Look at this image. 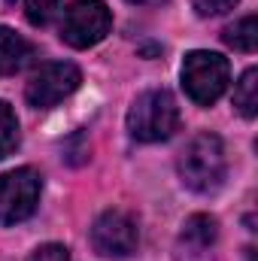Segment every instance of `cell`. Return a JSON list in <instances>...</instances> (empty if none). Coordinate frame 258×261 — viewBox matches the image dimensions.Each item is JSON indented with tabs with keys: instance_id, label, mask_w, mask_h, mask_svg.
Here are the masks:
<instances>
[{
	"instance_id": "cell-1",
	"label": "cell",
	"mask_w": 258,
	"mask_h": 261,
	"mask_svg": "<svg viewBox=\"0 0 258 261\" xmlns=\"http://www.w3.org/2000/svg\"><path fill=\"white\" fill-rule=\"evenodd\" d=\"M179 179L186 182V189H192L197 195H210L225 182L228 173V158H225V146L216 134H197L189 140V146L179 155Z\"/></svg>"
},
{
	"instance_id": "cell-2",
	"label": "cell",
	"mask_w": 258,
	"mask_h": 261,
	"mask_svg": "<svg viewBox=\"0 0 258 261\" xmlns=\"http://www.w3.org/2000/svg\"><path fill=\"white\" fill-rule=\"evenodd\" d=\"M179 128V107L170 91L152 88L137 94L128 110V134L137 143H161Z\"/></svg>"
},
{
	"instance_id": "cell-3",
	"label": "cell",
	"mask_w": 258,
	"mask_h": 261,
	"mask_svg": "<svg viewBox=\"0 0 258 261\" xmlns=\"http://www.w3.org/2000/svg\"><path fill=\"white\" fill-rule=\"evenodd\" d=\"M231 79V64L219 52H189L183 61V88L197 107L216 103Z\"/></svg>"
},
{
	"instance_id": "cell-4",
	"label": "cell",
	"mask_w": 258,
	"mask_h": 261,
	"mask_svg": "<svg viewBox=\"0 0 258 261\" xmlns=\"http://www.w3.org/2000/svg\"><path fill=\"white\" fill-rule=\"evenodd\" d=\"M113 28V15L104 0H73L61 18V40L73 49L100 43Z\"/></svg>"
},
{
	"instance_id": "cell-5",
	"label": "cell",
	"mask_w": 258,
	"mask_h": 261,
	"mask_svg": "<svg viewBox=\"0 0 258 261\" xmlns=\"http://www.w3.org/2000/svg\"><path fill=\"white\" fill-rule=\"evenodd\" d=\"M43 179L31 167H18L0 176V225H18L34 216Z\"/></svg>"
},
{
	"instance_id": "cell-6",
	"label": "cell",
	"mask_w": 258,
	"mask_h": 261,
	"mask_svg": "<svg viewBox=\"0 0 258 261\" xmlns=\"http://www.w3.org/2000/svg\"><path fill=\"white\" fill-rule=\"evenodd\" d=\"M82 82V73L79 67L70 64V61H49L43 64L28 82L24 88V100L34 107V110H49L55 103H61L64 97H70Z\"/></svg>"
},
{
	"instance_id": "cell-7",
	"label": "cell",
	"mask_w": 258,
	"mask_h": 261,
	"mask_svg": "<svg viewBox=\"0 0 258 261\" xmlns=\"http://www.w3.org/2000/svg\"><path fill=\"white\" fill-rule=\"evenodd\" d=\"M137 243H140L137 222L122 210H107L91 225V246L107 258H128L131 252H137Z\"/></svg>"
},
{
	"instance_id": "cell-8",
	"label": "cell",
	"mask_w": 258,
	"mask_h": 261,
	"mask_svg": "<svg viewBox=\"0 0 258 261\" xmlns=\"http://www.w3.org/2000/svg\"><path fill=\"white\" fill-rule=\"evenodd\" d=\"M216 237H219V225L213 216L203 213L189 216L176 240V261H216L213 255Z\"/></svg>"
},
{
	"instance_id": "cell-9",
	"label": "cell",
	"mask_w": 258,
	"mask_h": 261,
	"mask_svg": "<svg viewBox=\"0 0 258 261\" xmlns=\"http://www.w3.org/2000/svg\"><path fill=\"white\" fill-rule=\"evenodd\" d=\"M28 55H31L28 40L18 37V34L9 31V28H0V76L15 73L18 67L28 61Z\"/></svg>"
},
{
	"instance_id": "cell-10",
	"label": "cell",
	"mask_w": 258,
	"mask_h": 261,
	"mask_svg": "<svg viewBox=\"0 0 258 261\" xmlns=\"http://www.w3.org/2000/svg\"><path fill=\"white\" fill-rule=\"evenodd\" d=\"M222 40H225L231 49H237V52H255V46H258V18L255 15L237 18L234 24H228V28L222 31Z\"/></svg>"
},
{
	"instance_id": "cell-11",
	"label": "cell",
	"mask_w": 258,
	"mask_h": 261,
	"mask_svg": "<svg viewBox=\"0 0 258 261\" xmlns=\"http://www.w3.org/2000/svg\"><path fill=\"white\" fill-rule=\"evenodd\" d=\"M234 107L240 110V116L255 119V113H258V70L255 67H249L240 76V82L234 88Z\"/></svg>"
},
{
	"instance_id": "cell-12",
	"label": "cell",
	"mask_w": 258,
	"mask_h": 261,
	"mask_svg": "<svg viewBox=\"0 0 258 261\" xmlns=\"http://www.w3.org/2000/svg\"><path fill=\"white\" fill-rule=\"evenodd\" d=\"M18 146V119L9 110V103L0 100V158H6Z\"/></svg>"
},
{
	"instance_id": "cell-13",
	"label": "cell",
	"mask_w": 258,
	"mask_h": 261,
	"mask_svg": "<svg viewBox=\"0 0 258 261\" xmlns=\"http://www.w3.org/2000/svg\"><path fill=\"white\" fill-rule=\"evenodd\" d=\"M55 9H58V0H24V15H28V21L34 28L49 24Z\"/></svg>"
},
{
	"instance_id": "cell-14",
	"label": "cell",
	"mask_w": 258,
	"mask_h": 261,
	"mask_svg": "<svg viewBox=\"0 0 258 261\" xmlns=\"http://www.w3.org/2000/svg\"><path fill=\"white\" fill-rule=\"evenodd\" d=\"M192 3H194V9H197V15H203V18L222 15V12H228V9L237 6V0H192Z\"/></svg>"
},
{
	"instance_id": "cell-15",
	"label": "cell",
	"mask_w": 258,
	"mask_h": 261,
	"mask_svg": "<svg viewBox=\"0 0 258 261\" xmlns=\"http://www.w3.org/2000/svg\"><path fill=\"white\" fill-rule=\"evenodd\" d=\"M28 261H70V255H67V246H61V243H46V246L34 249Z\"/></svg>"
},
{
	"instance_id": "cell-16",
	"label": "cell",
	"mask_w": 258,
	"mask_h": 261,
	"mask_svg": "<svg viewBox=\"0 0 258 261\" xmlns=\"http://www.w3.org/2000/svg\"><path fill=\"white\" fill-rule=\"evenodd\" d=\"M134 6H158V3H164V0H128Z\"/></svg>"
},
{
	"instance_id": "cell-17",
	"label": "cell",
	"mask_w": 258,
	"mask_h": 261,
	"mask_svg": "<svg viewBox=\"0 0 258 261\" xmlns=\"http://www.w3.org/2000/svg\"><path fill=\"white\" fill-rule=\"evenodd\" d=\"M6 3H15V0H6Z\"/></svg>"
}]
</instances>
